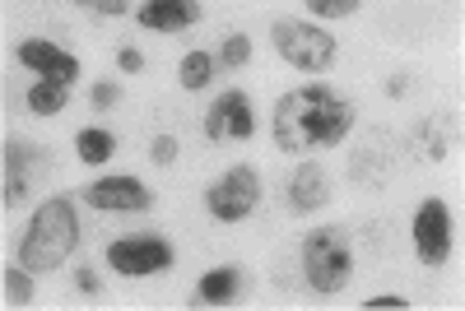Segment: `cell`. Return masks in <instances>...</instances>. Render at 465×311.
Returning a JSON list of instances; mask_svg holds the SVG:
<instances>
[{"instance_id":"cell-1","label":"cell","mask_w":465,"mask_h":311,"mask_svg":"<svg viewBox=\"0 0 465 311\" xmlns=\"http://www.w3.org/2000/svg\"><path fill=\"white\" fill-rule=\"evenodd\" d=\"M349 131H354V102L340 98L331 84H302L275 102V144L293 159L344 144Z\"/></svg>"},{"instance_id":"cell-2","label":"cell","mask_w":465,"mask_h":311,"mask_svg":"<svg viewBox=\"0 0 465 311\" xmlns=\"http://www.w3.org/2000/svg\"><path fill=\"white\" fill-rule=\"evenodd\" d=\"M80 247V219H74L70 196H52L47 205H37L24 242H19V265L33 275H52L70 260V251Z\"/></svg>"},{"instance_id":"cell-3","label":"cell","mask_w":465,"mask_h":311,"mask_svg":"<svg viewBox=\"0 0 465 311\" xmlns=\"http://www.w3.org/2000/svg\"><path fill=\"white\" fill-rule=\"evenodd\" d=\"M302 279L317 293H344V284L354 279V251L340 228H317L302 242Z\"/></svg>"},{"instance_id":"cell-4","label":"cell","mask_w":465,"mask_h":311,"mask_svg":"<svg viewBox=\"0 0 465 311\" xmlns=\"http://www.w3.org/2000/svg\"><path fill=\"white\" fill-rule=\"evenodd\" d=\"M270 43L275 52L293 65V70H307V74H322L335 65V37L322 28V24H307V19H280L270 28Z\"/></svg>"},{"instance_id":"cell-5","label":"cell","mask_w":465,"mask_h":311,"mask_svg":"<svg viewBox=\"0 0 465 311\" xmlns=\"http://www.w3.org/2000/svg\"><path fill=\"white\" fill-rule=\"evenodd\" d=\"M256 205H261V177H256V168H228L205 190V209L219 223H242Z\"/></svg>"},{"instance_id":"cell-6","label":"cell","mask_w":465,"mask_h":311,"mask_svg":"<svg viewBox=\"0 0 465 311\" xmlns=\"http://www.w3.org/2000/svg\"><path fill=\"white\" fill-rule=\"evenodd\" d=\"M107 265L116 275H131V279H144V275H163L173 265V242L159 238V232H140V238H122L107 247Z\"/></svg>"},{"instance_id":"cell-7","label":"cell","mask_w":465,"mask_h":311,"mask_svg":"<svg viewBox=\"0 0 465 311\" xmlns=\"http://www.w3.org/2000/svg\"><path fill=\"white\" fill-rule=\"evenodd\" d=\"M410 238H414V256L423 265H442L451 260V214L442 200H423L414 209V223H410Z\"/></svg>"},{"instance_id":"cell-8","label":"cell","mask_w":465,"mask_h":311,"mask_svg":"<svg viewBox=\"0 0 465 311\" xmlns=\"http://www.w3.org/2000/svg\"><path fill=\"white\" fill-rule=\"evenodd\" d=\"M47 168H52V159H47L37 144H28V140H5V205L19 209V205L28 200L33 181L43 177Z\"/></svg>"},{"instance_id":"cell-9","label":"cell","mask_w":465,"mask_h":311,"mask_svg":"<svg viewBox=\"0 0 465 311\" xmlns=\"http://www.w3.org/2000/svg\"><path fill=\"white\" fill-rule=\"evenodd\" d=\"M256 116H252V98L242 89H223L214 98V107L205 112V135L210 140H252Z\"/></svg>"},{"instance_id":"cell-10","label":"cell","mask_w":465,"mask_h":311,"mask_svg":"<svg viewBox=\"0 0 465 311\" xmlns=\"http://www.w3.org/2000/svg\"><path fill=\"white\" fill-rule=\"evenodd\" d=\"M84 200L94 209H103V214H144L153 205L149 186L140 177H103V181H94L84 190Z\"/></svg>"},{"instance_id":"cell-11","label":"cell","mask_w":465,"mask_h":311,"mask_svg":"<svg viewBox=\"0 0 465 311\" xmlns=\"http://www.w3.org/2000/svg\"><path fill=\"white\" fill-rule=\"evenodd\" d=\"M326 205H331V177H326V168L312 163V159L298 163L293 177H289V209L293 214H317Z\"/></svg>"},{"instance_id":"cell-12","label":"cell","mask_w":465,"mask_h":311,"mask_svg":"<svg viewBox=\"0 0 465 311\" xmlns=\"http://www.w3.org/2000/svg\"><path fill=\"white\" fill-rule=\"evenodd\" d=\"M135 19H140V28L182 33L191 24H201V0H144Z\"/></svg>"},{"instance_id":"cell-13","label":"cell","mask_w":465,"mask_h":311,"mask_svg":"<svg viewBox=\"0 0 465 311\" xmlns=\"http://www.w3.org/2000/svg\"><path fill=\"white\" fill-rule=\"evenodd\" d=\"M19 61L33 70V74H43V80H74L80 74V61H74L70 52H61V47H52V43H43V37H33V43H24L19 47Z\"/></svg>"},{"instance_id":"cell-14","label":"cell","mask_w":465,"mask_h":311,"mask_svg":"<svg viewBox=\"0 0 465 311\" xmlns=\"http://www.w3.org/2000/svg\"><path fill=\"white\" fill-rule=\"evenodd\" d=\"M238 269H232V265H219V269H210V275L201 279V288H196V297L201 302H210V306H223V302H232V297H238Z\"/></svg>"},{"instance_id":"cell-15","label":"cell","mask_w":465,"mask_h":311,"mask_svg":"<svg viewBox=\"0 0 465 311\" xmlns=\"http://www.w3.org/2000/svg\"><path fill=\"white\" fill-rule=\"evenodd\" d=\"M65 89H70L65 80H37V84L28 89V112H37V116H56V112L70 102Z\"/></svg>"},{"instance_id":"cell-16","label":"cell","mask_w":465,"mask_h":311,"mask_svg":"<svg viewBox=\"0 0 465 311\" xmlns=\"http://www.w3.org/2000/svg\"><path fill=\"white\" fill-rule=\"evenodd\" d=\"M214 80V56L210 52H186L177 65V84L182 89H205Z\"/></svg>"},{"instance_id":"cell-17","label":"cell","mask_w":465,"mask_h":311,"mask_svg":"<svg viewBox=\"0 0 465 311\" xmlns=\"http://www.w3.org/2000/svg\"><path fill=\"white\" fill-rule=\"evenodd\" d=\"M112 149H116L112 131H80V135H74V153H80V163H107Z\"/></svg>"},{"instance_id":"cell-18","label":"cell","mask_w":465,"mask_h":311,"mask_svg":"<svg viewBox=\"0 0 465 311\" xmlns=\"http://www.w3.org/2000/svg\"><path fill=\"white\" fill-rule=\"evenodd\" d=\"M5 302L10 306H28L33 302V269H24V265L5 269Z\"/></svg>"},{"instance_id":"cell-19","label":"cell","mask_w":465,"mask_h":311,"mask_svg":"<svg viewBox=\"0 0 465 311\" xmlns=\"http://www.w3.org/2000/svg\"><path fill=\"white\" fill-rule=\"evenodd\" d=\"M219 61H223L228 70L247 65V61H252V37H247V33H228V37H223V47H219Z\"/></svg>"},{"instance_id":"cell-20","label":"cell","mask_w":465,"mask_h":311,"mask_svg":"<svg viewBox=\"0 0 465 311\" xmlns=\"http://www.w3.org/2000/svg\"><path fill=\"white\" fill-rule=\"evenodd\" d=\"M363 5V0H307V10H312L317 19H344V15H354Z\"/></svg>"},{"instance_id":"cell-21","label":"cell","mask_w":465,"mask_h":311,"mask_svg":"<svg viewBox=\"0 0 465 311\" xmlns=\"http://www.w3.org/2000/svg\"><path fill=\"white\" fill-rule=\"evenodd\" d=\"M149 159L159 163V168H168V163L177 159V140H173V135H153V144H149Z\"/></svg>"},{"instance_id":"cell-22","label":"cell","mask_w":465,"mask_h":311,"mask_svg":"<svg viewBox=\"0 0 465 311\" xmlns=\"http://www.w3.org/2000/svg\"><path fill=\"white\" fill-rule=\"evenodd\" d=\"M94 107H116V102H122V89H116L112 80H103V84H94Z\"/></svg>"},{"instance_id":"cell-23","label":"cell","mask_w":465,"mask_h":311,"mask_svg":"<svg viewBox=\"0 0 465 311\" xmlns=\"http://www.w3.org/2000/svg\"><path fill=\"white\" fill-rule=\"evenodd\" d=\"M442 126H447V116H438V121L429 126V159H447V140H442Z\"/></svg>"},{"instance_id":"cell-24","label":"cell","mask_w":465,"mask_h":311,"mask_svg":"<svg viewBox=\"0 0 465 311\" xmlns=\"http://www.w3.org/2000/svg\"><path fill=\"white\" fill-rule=\"evenodd\" d=\"M80 5H89V10H98V15H126L131 0H80Z\"/></svg>"},{"instance_id":"cell-25","label":"cell","mask_w":465,"mask_h":311,"mask_svg":"<svg viewBox=\"0 0 465 311\" xmlns=\"http://www.w3.org/2000/svg\"><path fill=\"white\" fill-rule=\"evenodd\" d=\"M116 65H122L126 74H135V70H144V56H140L135 47H122V56H116Z\"/></svg>"},{"instance_id":"cell-26","label":"cell","mask_w":465,"mask_h":311,"mask_svg":"<svg viewBox=\"0 0 465 311\" xmlns=\"http://www.w3.org/2000/svg\"><path fill=\"white\" fill-rule=\"evenodd\" d=\"M363 306H368V311H381V306H410V302H405V297H396V293H381V297H368Z\"/></svg>"},{"instance_id":"cell-27","label":"cell","mask_w":465,"mask_h":311,"mask_svg":"<svg viewBox=\"0 0 465 311\" xmlns=\"http://www.w3.org/2000/svg\"><path fill=\"white\" fill-rule=\"evenodd\" d=\"M74 284H80V293H98V275H94V269H80Z\"/></svg>"},{"instance_id":"cell-28","label":"cell","mask_w":465,"mask_h":311,"mask_svg":"<svg viewBox=\"0 0 465 311\" xmlns=\"http://www.w3.org/2000/svg\"><path fill=\"white\" fill-rule=\"evenodd\" d=\"M386 93H391V98H401V93H405V74H396V80L386 84Z\"/></svg>"}]
</instances>
